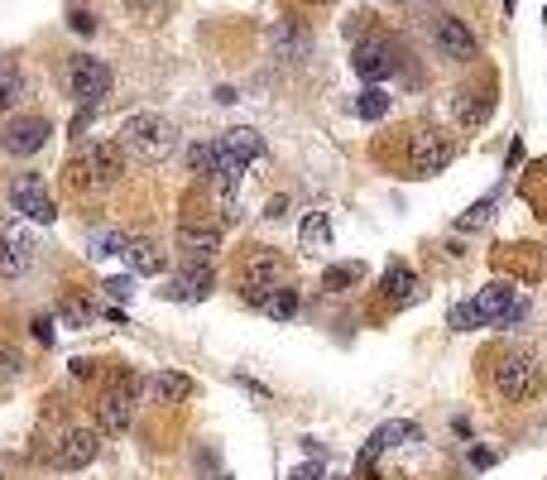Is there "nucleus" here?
I'll return each mask as SVG.
<instances>
[{
    "mask_svg": "<svg viewBox=\"0 0 547 480\" xmlns=\"http://www.w3.org/2000/svg\"><path fill=\"white\" fill-rule=\"evenodd\" d=\"M408 442H423V428H418V423H408V418L380 423V428L370 432V442H365V452H360V461H370V456L389 452V447H408Z\"/></svg>",
    "mask_w": 547,
    "mask_h": 480,
    "instance_id": "a211bd4d",
    "label": "nucleus"
},
{
    "mask_svg": "<svg viewBox=\"0 0 547 480\" xmlns=\"http://www.w3.org/2000/svg\"><path fill=\"white\" fill-rule=\"evenodd\" d=\"M144 389H149L154 404H183V399H192V380L188 375H178V370H159V375H149Z\"/></svg>",
    "mask_w": 547,
    "mask_h": 480,
    "instance_id": "412c9836",
    "label": "nucleus"
},
{
    "mask_svg": "<svg viewBox=\"0 0 547 480\" xmlns=\"http://www.w3.org/2000/svg\"><path fill=\"white\" fill-rule=\"evenodd\" d=\"M360 279H365V264H332V269H327V274H322V288H327V293H346V288H356Z\"/></svg>",
    "mask_w": 547,
    "mask_h": 480,
    "instance_id": "cd10ccee",
    "label": "nucleus"
},
{
    "mask_svg": "<svg viewBox=\"0 0 547 480\" xmlns=\"http://www.w3.org/2000/svg\"><path fill=\"white\" fill-rule=\"evenodd\" d=\"M106 298H116V303H125L130 298V274H116V279H106Z\"/></svg>",
    "mask_w": 547,
    "mask_h": 480,
    "instance_id": "72a5a7b5",
    "label": "nucleus"
},
{
    "mask_svg": "<svg viewBox=\"0 0 547 480\" xmlns=\"http://www.w3.org/2000/svg\"><path fill=\"white\" fill-rule=\"evenodd\" d=\"M255 308H260L264 317H274V322H293L303 303H298V288L279 284V288H269V293H264V298H260V303H255Z\"/></svg>",
    "mask_w": 547,
    "mask_h": 480,
    "instance_id": "5701e85b",
    "label": "nucleus"
},
{
    "mask_svg": "<svg viewBox=\"0 0 547 480\" xmlns=\"http://www.w3.org/2000/svg\"><path fill=\"white\" fill-rule=\"evenodd\" d=\"M68 92L82 106H96L101 96H111V68L101 58H92V53H77L68 63Z\"/></svg>",
    "mask_w": 547,
    "mask_h": 480,
    "instance_id": "9b49d317",
    "label": "nucleus"
},
{
    "mask_svg": "<svg viewBox=\"0 0 547 480\" xmlns=\"http://www.w3.org/2000/svg\"><path fill=\"white\" fill-rule=\"evenodd\" d=\"M308 5H332V0H308Z\"/></svg>",
    "mask_w": 547,
    "mask_h": 480,
    "instance_id": "a19ab883",
    "label": "nucleus"
},
{
    "mask_svg": "<svg viewBox=\"0 0 547 480\" xmlns=\"http://www.w3.org/2000/svg\"><path fill=\"white\" fill-rule=\"evenodd\" d=\"M120 144H125V154H135L144 164H164L168 154L178 149V130H173V120H164L159 111H135V116L120 120Z\"/></svg>",
    "mask_w": 547,
    "mask_h": 480,
    "instance_id": "f257e3e1",
    "label": "nucleus"
},
{
    "mask_svg": "<svg viewBox=\"0 0 547 480\" xmlns=\"http://www.w3.org/2000/svg\"><path fill=\"white\" fill-rule=\"evenodd\" d=\"M269 221H279V216H288V197H274V202H269Z\"/></svg>",
    "mask_w": 547,
    "mask_h": 480,
    "instance_id": "58836bf2",
    "label": "nucleus"
},
{
    "mask_svg": "<svg viewBox=\"0 0 547 480\" xmlns=\"http://www.w3.org/2000/svg\"><path fill=\"white\" fill-rule=\"evenodd\" d=\"M495 389H500L504 399H533L538 389H543V370H538V360L528 356V351H509V356L495 360Z\"/></svg>",
    "mask_w": 547,
    "mask_h": 480,
    "instance_id": "39448f33",
    "label": "nucleus"
},
{
    "mask_svg": "<svg viewBox=\"0 0 547 480\" xmlns=\"http://www.w3.org/2000/svg\"><path fill=\"white\" fill-rule=\"evenodd\" d=\"M495 212H500V192H490V197H480L471 212H461L456 216V231L461 236H471V231H480V226H490L495 221Z\"/></svg>",
    "mask_w": 547,
    "mask_h": 480,
    "instance_id": "a878e982",
    "label": "nucleus"
},
{
    "mask_svg": "<svg viewBox=\"0 0 547 480\" xmlns=\"http://www.w3.org/2000/svg\"><path fill=\"white\" fill-rule=\"evenodd\" d=\"M298 240H303V250H327V245H332V216L308 212L303 226H298Z\"/></svg>",
    "mask_w": 547,
    "mask_h": 480,
    "instance_id": "b1692460",
    "label": "nucleus"
},
{
    "mask_svg": "<svg viewBox=\"0 0 547 480\" xmlns=\"http://www.w3.org/2000/svg\"><path fill=\"white\" fill-rule=\"evenodd\" d=\"M20 370H24V360L10 351V346H0V384H10V380H20Z\"/></svg>",
    "mask_w": 547,
    "mask_h": 480,
    "instance_id": "473e14b6",
    "label": "nucleus"
},
{
    "mask_svg": "<svg viewBox=\"0 0 547 480\" xmlns=\"http://www.w3.org/2000/svg\"><path fill=\"white\" fill-rule=\"evenodd\" d=\"M212 288H216V274H212V264H202V260H188L173 279H168L164 288V298H173V303H207L212 298Z\"/></svg>",
    "mask_w": 547,
    "mask_h": 480,
    "instance_id": "4468645a",
    "label": "nucleus"
},
{
    "mask_svg": "<svg viewBox=\"0 0 547 480\" xmlns=\"http://www.w3.org/2000/svg\"><path fill=\"white\" fill-rule=\"evenodd\" d=\"M92 370H96L92 360H72V375H77V380H87V375H92Z\"/></svg>",
    "mask_w": 547,
    "mask_h": 480,
    "instance_id": "ea45409f",
    "label": "nucleus"
},
{
    "mask_svg": "<svg viewBox=\"0 0 547 480\" xmlns=\"http://www.w3.org/2000/svg\"><path fill=\"white\" fill-rule=\"evenodd\" d=\"M24 96V72L15 58H0V116L15 111V101Z\"/></svg>",
    "mask_w": 547,
    "mask_h": 480,
    "instance_id": "393cba45",
    "label": "nucleus"
},
{
    "mask_svg": "<svg viewBox=\"0 0 547 480\" xmlns=\"http://www.w3.org/2000/svg\"><path fill=\"white\" fill-rule=\"evenodd\" d=\"M380 293H384V303H389V308H408V303H418V298H423V279H418L408 264H389V269H384V279H380Z\"/></svg>",
    "mask_w": 547,
    "mask_h": 480,
    "instance_id": "f3484780",
    "label": "nucleus"
},
{
    "mask_svg": "<svg viewBox=\"0 0 547 480\" xmlns=\"http://www.w3.org/2000/svg\"><path fill=\"white\" fill-rule=\"evenodd\" d=\"M456 144L452 135H442V130H413L408 135V173L413 178H432V173H442V168L452 164Z\"/></svg>",
    "mask_w": 547,
    "mask_h": 480,
    "instance_id": "0eeeda50",
    "label": "nucleus"
},
{
    "mask_svg": "<svg viewBox=\"0 0 547 480\" xmlns=\"http://www.w3.org/2000/svg\"><path fill=\"white\" fill-rule=\"evenodd\" d=\"M130 5H149V0H130Z\"/></svg>",
    "mask_w": 547,
    "mask_h": 480,
    "instance_id": "79ce46f5",
    "label": "nucleus"
},
{
    "mask_svg": "<svg viewBox=\"0 0 547 480\" xmlns=\"http://www.w3.org/2000/svg\"><path fill=\"white\" fill-rule=\"evenodd\" d=\"M432 44H437L442 58H452V63H471V58H480L476 34L456 20V15H442V20L432 24Z\"/></svg>",
    "mask_w": 547,
    "mask_h": 480,
    "instance_id": "2eb2a0df",
    "label": "nucleus"
},
{
    "mask_svg": "<svg viewBox=\"0 0 547 480\" xmlns=\"http://www.w3.org/2000/svg\"><path fill=\"white\" fill-rule=\"evenodd\" d=\"M34 260H39V236L20 221H0V274L20 279L34 269Z\"/></svg>",
    "mask_w": 547,
    "mask_h": 480,
    "instance_id": "6e6552de",
    "label": "nucleus"
},
{
    "mask_svg": "<svg viewBox=\"0 0 547 480\" xmlns=\"http://www.w3.org/2000/svg\"><path fill=\"white\" fill-rule=\"evenodd\" d=\"M96 452H101V432L96 428H68L58 442H53V452L48 461L58 466V471H82V466H92Z\"/></svg>",
    "mask_w": 547,
    "mask_h": 480,
    "instance_id": "f8f14e48",
    "label": "nucleus"
},
{
    "mask_svg": "<svg viewBox=\"0 0 547 480\" xmlns=\"http://www.w3.org/2000/svg\"><path fill=\"white\" fill-rule=\"evenodd\" d=\"M351 68H356L370 87H380L384 77H394V72L404 68V48H399V39H389V34H370V39L356 44Z\"/></svg>",
    "mask_w": 547,
    "mask_h": 480,
    "instance_id": "20e7f679",
    "label": "nucleus"
},
{
    "mask_svg": "<svg viewBox=\"0 0 547 480\" xmlns=\"http://www.w3.org/2000/svg\"><path fill=\"white\" fill-rule=\"evenodd\" d=\"M34 336H39V341H53V322H48V317H34Z\"/></svg>",
    "mask_w": 547,
    "mask_h": 480,
    "instance_id": "e433bc0d",
    "label": "nucleus"
},
{
    "mask_svg": "<svg viewBox=\"0 0 547 480\" xmlns=\"http://www.w3.org/2000/svg\"><path fill=\"white\" fill-rule=\"evenodd\" d=\"M308 48H312L308 29H298L293 20H279V24H274V53H279L284 63H298V58H308Z\"/></svg>",
    "mask_w": 547,
    "mask_h": 480,
    "instance_id": "4be33fe9",
    "label": "nucleus"
},
{
    "mask_svg": "<svg viewBox=\"0 0 547 480\" xmlns=\"http://www.w3.org/2000/svg\"><path fill=\"white\" fill-rule=\"evenodd\" d=\"M72 29L77 34H96V15L92 10H72Z\"/></svg>",
    "mask_w": 547,
    "mask_h": 480,
    "instance_id": "c9c22d12",
    "label": "nucleus"
},
{
    "mask_svg": "<svg viewBox=\"0 0 547 480\" xmlns=\"http://www.w3.org/2000/svg\"><path fill=\"white\" fill-rule=\"evenodd\" d=\"M514 303H519V293H514V284H504V279H490V284L476 293V308H480V317H485V327H504V317H509Z\"/></svg>",
    "mask_w": 547,
    "mask_h": 480,
    "instance_id": "6ab92c4d",
    "label": "nucleus"
},
{
    "mask_svg": "<svg viewBox=\"0 0 547 480\" xmlns=\"http://www.w3.org/2000/svg\"><path fill=\"white\" fill-rule=\"evenodd\" d=\"M125 231H96L92 236V250H87V255H92V260H111V255H125Z\"/></svg>",
    "mask_w": 547,
    "mask_h": 480,
    "instance_id": "2f4dec72",
    "label": "nucleus"
},
{
    "mask_svg": "<svg viewBox=\"0 0 547 480\" xmlns=\"http://www.w3.org/2000/svg\"><path fill=\"white\" fill-rule=\"evenodd\" d=\"M471 466H476V471H485V466H495V452H485V447H476V452H471Z\"/></svg>",
    "mask_w": 547,
    "mask_h": 480,
    "instance_id": "4c0bfd02",
    "label": "nucleus"
},
{
    "mask_svg": "<svg viewBox=\"0 0 547 480\" xmlns=\"http://www.w3.org/2000/svg\"><path fill=\"white\" fill-rule=\"evenodd\" d=\"M120 178H125V144L120 140H92L68 164V183L77 192L111 188V183H120Z\"/></svg>",
    "mask_w": 547,
    "mask_h": 480,
    "instance_id": "f03ea898",
    "label": "nucleus"
},
{
    "mask_svg": "<svg viewBox=\"0 0 547 480\" xmlns=\"http://www.w3.org/2000/svg\"><path fill=\"white\" fill-rule=\"evenodd\" d=\"M125 260H130V274H144V279H159V274H164V250L149 236L125 240Z\"/></svg>",
    "mask_w": 547,
    "mask_h": 480,
    "instance_id": "aec40b11",
    "label": "nucleus"
},
{
    "mask_svg": "<svg viewBox=\"0 0 547 480\" xmlns=\"http://www.w3.org/2000/svg\"><path fill=\"white\" fill-rule=\"evenodd\" d=\"M10 212L24 216V221H39V226H48V221L58 216L44 173H20V178L10 183Z\"/></svg>",
    "mask_w": 547,
    "mask_h": 480,
    "instance_id": "1a4fd4ad",
    "label": "nucleus"
},
{
    "mask_svg": "<svg viewBox=\"0 0 547 480\" xmlns=\"http://www.w3.org/2000/svg\"><path fill=\"white\" fill-rule=\"evenodd\" d=\"M144 380L135 370H116V380L101 389V399H96V428L101 432H125L130 428V418H135V399H140Z\"/></svg>",
    "mask_w": 547,
    "mask_h": 480,
    "instance_id": "7ed1b4c3",
    "label": "nucleus"
},
{
    "mask_svg": "<svg viewBox=\"0 0 547 480\" xmlns=\"http://www.w3.org/2000/svg\"><path fill=\"white\" fill-rule=\"evenodd\" d=\"M356 116L360 120H384L389 116V96H384L380 87H365V92L356 96Z\"/></svg>",
    "mask_w": 547,
    "mask_h": 480,
    "instance_id": "7c9ffc66",
    "label": "nucleus"
},
{
    "mask_svg": "<svg viewBox=\"0 0 547 480\" xmlns=\"http://www.w3.org/2000/svg\"><path fill=\"white\" fill-rule=\"evenodd\" d=\"M53 135V120L48 116H10L0 125V149L5 154H15V159H29V154H39Z\"/></svg>",
    "mask_w": 547,
    "mask_h": 480,
    "instance_id": "9d476101",
    "label": "nucleus"
},
{
    "mask_svg": "<svg viewBox=\"0 0 547 480\" xmlns=\"http://www.w3.org/2000/svg\"><path fill=\"white\" fill-rule=\"evenodd\" d=\"M288 480H322V461H303V466H293Z\"/></svg>",
    "mask_w": 547,
    "mask_h": 480,
    "instance_id": "f704fd0d",
    "label": "nucleus"
},
{
    "mask_svg": "<svg viewBox=\"0 0 547 480\" xmlns=\"http://www.w3.org/2000/svg\"><path fill=\"white\" fill-rule=\"evenodd\" d=\"M447 327H452V332H476V327H485V317H480V308H476V298L456 303V308L447 312Z\"/></svg>",
    "mask_w": 547,
    "mask_h": 480,
    "instance_id": "c756f323",
    "label": "nucleus"
},
{
    "mask_svg": "<svg viewBox=\"0 0 547 480\" xmlns=\"http://www.w3.org/2000/svg\"><path fill=\"white\" fill-rule=\"evenodd\" d=\"M284 284V255L279 250H269V245H255L245 264H240V288H245V303L255 308L269 288Z\"/></svg>",
    "mask_w": 547,
    "mask_h": 480,
    "instance_id": "423d86ee",
    "label": "nucleus"
},
{
    "mask_svg": "<svg viewBox=\"0 0 547 480\" xmlns=\"http://www.w3.org/2000/svg\"><path fill=\"white\" fill-rule=\"evenodd\" d=\"M490 116H495V87L490 82L485 87H461L452 96V120L461 130H480Z\"/></svg>",
    "mask_w": 547,
    "mask_h": 480,
    "instance_id": "dca6fc26",
    "label": "nucleus"
},
{
    "mask_svg": "<svg viewBox=\"0 0 547 480\" xmlns=\"http://www.w3.org/2000/svg\"><path fill=\"white\" fill-rule=\"evenodd\" d=\"M58 317L68 322V327H92L96 322V303L87 293H68L63 303H58Z\"/></svg>",
    "mask_w": 547,
    "mask_h": 480,
    "instance_id": "bb28decb",
    "label": "nucleus"
},
{
    "mask_svg": "<svg viewBox=\"0 0 547 480\" xmlns=\"http://www.w3.org/2000/svg\"><path fill=\"white\" fill-rule=\"evenodd\" d=\"M178 250L188 255V260H212L216 250H221V221H207V216H183L178 221Z\"/></svg>",
    "mask_w": 547,
    "mask_h": 480,
    "instance_id": "ddd939ff",
    "label": "nucleus"
},
{
    "mask_svg": "<svg viewBox=\"0 0 547 480\" xmlns=\"http://www.w3.org/2000/svg\"><path fill=\"white\" fill-rule=\"evenodd\" d=\"M188 168L197 173V178H216V173H221V154H216V144H192Z\"/></svg>",
    "mask_w": 547,
    "mask_h": 480,
    "instance_id": "c85d7f7f",
    "label": "nucleus"
}]
</instances>
